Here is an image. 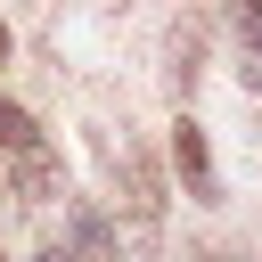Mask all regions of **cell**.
<instances>
[{
	"label": "cell",
	"instance_id": "cell-1",
	"mask_svg": "<svg viewBox=\"0 0 262 262\" xmlns=\"http://www.w3.org/2000/svg\"><path fill=\"white\" fill-rule=\"evenodd\" d=\"M172 164H180V180L196 188V205H213L221 188H213V156H205V131L196 123H172Z\"/></svg>",
	"mask_w": 262,
	"mask_h": 262
},
{
	"label": "cell",
	"instance_id": "cell-2",
	"mask_svg": "<svg viewBox=\"0 0 262 262\" xmlns=\"http://www.w3.org/2000/svg\"><path fill=\"white\" fill-rule=\"evenodd\" d=\"M66 237H74V246H66L74 262H123V246H115V229H106V221H98L90 205H74V213H66Z\"/></svg>",
	"mask_w": 262,
	"mask_h": 262
},
{
	"label": "cell",
	"instance_id": "cell-3",
	"mask_svg": "<svg viewBox=\"0 0 262 262\" xmlns=\"http://www.w3.org/2000/svg\"><path fill=\"white\" fill-rule=\"evenodd\" d=\"M16 196H25V205H49V196H57V164H49L41 147L16 156Z\"/></svg>",
	"mask_w": 262,
	"mask_h": 262
},
{
	"label": "cell",
	"instance_id": "cell-4",
	"mask_svg": "<svg viewBox=\"0 0 262 262\" xmlns=\"http://www.w3.org/2000/svg\"><path fill=\"white\" fill-rule=\"evenodd\" d=\"M0 147H8V156H25V147H41V131H33V115H25L16 98H0Z\"/></svg>",
	"mask_w": 262,
	"mask_h": 262
},
{
	"label": "cell",
	"instance_id": "cell-5",
	"mask_svg": "<svg viewBox=\"0 0 262 262\" xmlns=\"http://www.w3.org/2000/svg\"><path fill=\"white\" fill-rule=\"evenodd\" d=\"M237 25H246V41L262 49V0H237Z\"/></svg>",
	"mask_w": 262,
	"mask_h": 262
},
{
	"label": "cell",
	"instance_id": "cell-6",
	"mask_svg": "<svg viewBox=\"0 0 262 262\" xmlns=\"http://www.w3.org/2000/svg\"><path fill=\"white\" fill-rule=\"evenodd\" d=\"M33 262H74V254H66V246H41V254H33Z\"/></svg>",
	"mask_w": 262,
	"mask_h": 262
},
{
	"label": "cell",
	"instance_id": "cell-7",
	"mask_svg": "<svg viewBox=\"0 0 262 262\" xmlns=\"http://www.w3.org/2000/svg\"><path fill=\"white\" fill-rule=\"evenodd\" d=\"M0 66H8V25H0Z\"/></svg>",
	"mask_w": 262,
	"mask_h": 262
}]
</instances>
